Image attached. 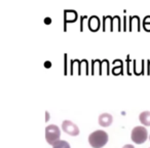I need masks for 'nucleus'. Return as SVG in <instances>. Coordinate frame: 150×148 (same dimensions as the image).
<instances>
[{
  "instance_id": "obj_1",
  "label": "nucleus",
  "mask_w": 150,
  "mask_h": 148,
  "mask_svg": "<svg viewBox=\"0 0 150 148\" xmlns=\"http://www.w3.org/2000/svg\"><path fill=\"white\" fill-rule=\"evenodd\" d=\"M108 134L103 130H97L88 136V143L93 148H103L108 143Z\"/></svg>"
},
{
  "instance_id": "obj_2",
  "label": "nucleus",
  "mask_w": 150,
  "mask_h": 148,
  "mask_svg": "<svg viewBox=\"0 0 150 148\" xmlns=\"http://www.w3.org/2000/svg\"><path fill=\"white\" fill-rule=\"evenodd\" d=\"M131 139L135 144H143L148 139V132L144 125H137L132 130Z\"/></svg>"
},
{
  "instance_id": "obj_3",
  "label": "nucleus",
  "mask_w": 150,
  "mask_h": 148,
  "mask_svg": "<svg viewBox=\"0 0 150 148\" xmlns=\"http://www.w3.org/2000/svg\"><path fill=\"white\" fill-rule=\"evenodd\" d=\"M61 131L60 127L56 125H50L45 127V140L50 145H54L58 141H60Z\"/></svg>"
},
{
  "instance_id": "obj_4",
  "label": "nucleus",
  "mask_w": 150,
  "mask_h": 148,
  "mask_svg": "<svg viewBox=\"0 0 150 148\" xmlns=\"http://www.w3.org/2000/svg\"><path fill=\"white\" fill-rule=\"evenodd\" d=\"M62 130L63 132H65L66 134H68L69 136H78L80 133L79 127L75 125L73 121L71 120H64L62 123Z\"/></svg>"
},
{
  "instance_id": "obj_5",
  "label": "nucleus",
  "mask_w": 150,
  "mask_h": 148,
  "mask_svg": "<svg viewBox=\"0 0 150 148\" xmlns=\"http://www.w3.org/2000/svg\"><path fill=\"white\" fill-rule=\"evenodd\" d=\"M78 20V13L74 9H65L64 11V31L67 30V24L75 23Z\"/></svg>"
},
{
  "instance_id": "obj_6",
  "label": "nucleus",
  "mask_w": 150,
  "mask_h": 148,
  "mask_svg": "<svg viewBox=\"0 0 150 148\" xmlns=\"http://www.w3.org/2000/svg\"><path fill=\"white\" fill-rule=\"evenodd\" d=\"M98 123L103 127H110L113 123V117L110 113H102L101 115H99Z\"/></svg>"
},
{
  "instance_id": "obj_7",
  "label": "nucleus",
  "mask_w": 150,
  "mask_h": 148,
  "mask_svg": "<svg viewBox=\"0 0 150 148\" xmlns=\"http://www.w3.org/2000/svg\"><path fill=\"white\" fill-rule=\"evenodd\" d=\"M129 31H136L140 32L141 31V20L138 16H131L129 18Z\"/></svg>"
},
{
  "instance_id": "obj_8",
  "label": "nucleus",
  "mask_w": 150,
  "mask_h": 148,
  "mask_svg": "<svg viewBox=\"0 0 150 148\" xmlns=\"http://www.w3.org/2000/svg\"><path fill=\"white\" fill-rule=\"evenodd\" d=\"M88 29L92 32H97L101 27V21L99 17L97 16H92L88 18Z\"/></svg>"
},
{
  "instance_id": "obj_9",
  "label": "nucleus",
  "mask_w": 150,
  "mask_h": 148,
  "mask_svg": "<svg viewBox=\"0 0 150 148\" xmlns=\"http://www.w3.org/2000/svg\"><path fill=\"white\" fill-rule=\"evenodd\" d=\"M139 120L144 127H150V111H143L140 113Z\"/></svg>"
},
{
  "instance_id": "obj_10",
  "label": "nucleus",
  "mask_w": 150,
  "mask_h": 148,
  "mask_svg": "<svg viewBox=\"0 0 150 148\" xmlns=\"http://www.w3.org/2000/svg\"><path fill=\"white\" fill-rule=\"evenodd\" d=\"M112 22H113V17H111V16H104L103 17V30L106 31L107 26H109L110 27V31H114L113 30Z\"/></svg>"
},
{
  "instance_id": "obj_11",
  "label": "nucleus",
  "mask_w": 150,
  "mask_h": 148,
  "mask_svg": "<svg viewBox=\"0 0 150 148\" xmlns=\"http://www.w3.org/2000/svg\"><path fill=\"white\" fill-rule=\"evenodd\" d=\"M114 64V67L112 69V74L114 75H119L122 73V62L120 60H116L113 62Z\"/></svg>"
},
{
  "instance_id": "obj_12",
  "label": "nucleus",
  "mask_w": 150,
  "mask_h": 148,
  "mask_svg": "<svg viewBox=\"0 0 150 148\" xmlns=\"http://www.w3.org/2000/svg\"><path fill=\"white\" fill-rule=\"evenodd\" d=\"M52 148H71L70 144L65 140H60L52 145Z\"/></svg>"
},
{
  "instance_id": "obj_13",
  "label": "nucleus",
  "mask_w": 150,
  "mask_h": 148,
  "mask_svg": "<svg viewBox=\"0 0 150 148\" xmlns=\"http://www.w3.org/2000/svg\"><path fill=\"white\" fill-rule=\"evenodd\" d=\"M112 25H113V30H115V26H116V29L118 30V31L122 30V28H121V23H120V17H119V16H114V17H113Z\"/></svg>"
},
{
  "instance_id": "obj_14",
  "label": "nucleus",
  "mask_w": 150,
  "mask_h": 148,
  "mask_svg": "<svg viewBox=\"0 0 150 148\" xmlns=\"http://www.w3.org/2000/svg\"><path fill=\"white\" fill-rule=\"evenodd\" d=\"M142 26L146 32H150V16H146L142 21Z\"/></svg>"
},
{
  "instance_id": "obj_15",
  "label": "nucleus",
  "mask_w": 150,
  "mask_h": 148,
  "mask_svg": "<svg viewBox=\"0 0 150 148\" xmlns=\"http://www.w3.org/2000/svg\"><path fill=\"white\" fill-rule=\"evenodd\" d=\"M86 19H88V16H82V17H80V31H83V21Z\"/></svg>"
},
{
  "instance_id": "obj_16",
  "label": "nucleus",
  "mask_w": 150,
  "mask_h": 148,
  "mask_svg": "<svg viewBox=\"0 0 150 148\" xmlns=\"http://www.w3.org/2000/svg\"><path fill=\"white\" fill-rule=\"evenodd\" d=\"M127 17L123 16V31H127Z\"/></svg>"
},
{
  "instance_id": "obj_17",
  "label": "nucleus",
  "mask_w": 150,
  "mask_h": 148,
  "mask_svg": "<svg viewBox=\"0 0 150 148\" xmlns=\"http://www.w3.org/2000/svg\"><path fill=\"white\" fill-rule=\"evenodd\" d=\"M44 23L46 24V25H50V23H52V19H50V18H45V19H44Z\"/></svg>"
},
{
  "instance_id": "obj_18",
  "label": "nucleus",
  "mask_w": 150,
  "mask_h": 148,
  "mask_svg": "<svg viewBox=\"0 0 150 148\" xmlns=\"http://www.w3.org/2000/svg\"><path fill=\"white\" fill-rule=\"evenodd\" d=\"M122 148H135V147H134V146L132 145V144H125V145L123 146Z\"/></svg>"
},
{
  "instance_id": "obj_19",
  "label": "nucleus",
  "mask_w": 150,
  "mask_h": 148,
  "mask_svg": "<svg viewBox=\"0 0 150 148\" xmlns=\"http://www.w3.org/2000/svg\"><path fill=\"white\" fill-rule=\"evenodd\" d=\"M65 74H66V57H65Z\"/></svg>"
},
{
  "instance_id": "obj_20",
  "label": "nucleus",
  "mask_w": 150,
  "mask_h": 148,
  "mask_svg": "<svg viewBox=\"0 0 150 148\" xmlns=\"http://www.w3.org/2000/svg\"><path fill=\"white\" fill-rule=\"evenodd\" d=\"M149 140H150V135H149Z\"/></svg>"
}]
</instances>
